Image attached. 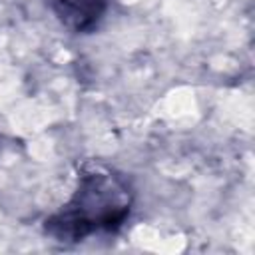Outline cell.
Here are the masks:
<instances>
[{
    "mask_svg": "<svg viewBox=\"0 0 255 255\" xmlns=\"http://www.w3.org/2000/svg\"><path fill=\"white\" fill-rule=\"evenodd\" d=\"M64 26L74 32H90L108 12L110 0H50Z\"/></svg>",
    "mask_w": 255,
    "mask_h": 255,
    "instance_id": "7a4b0ae2",
    "label": "cell"
},
{
    "mask_svg": "<svg viewBox=\"0 0 255 255\" xmlns=\"http://www.w3.org/2000/svg\"><path fill=\"white\" fill-rule=\"evenodd\" d=\"M131 207L129 185L112 171H90L78 181L70 201L46 221L60 241H82L96 231H116Z\"/></svg>",
    "mask_w": 255,
    "mask_h": 255,
    "instance_id": "6da1fadb",
    "label": "cell"
}]
</instances>
